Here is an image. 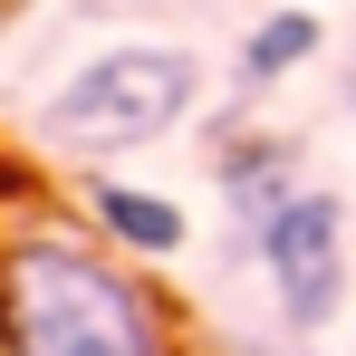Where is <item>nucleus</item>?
<instances>
[{
	"label": "nucleus",
	"mask_w": 356,
	"mask_h": 356,
	"mask_svg": "<svg viewBox=\"0 0 356 356\" xmlns=\"http://www.w3.org/2000/svg\"><path fill=\"white\" fill-rule=\"evenodd\" d=\"M250 356H260V347H250Z\"/></svg>",
	"instance_id": "8"
},
{
	"label": "nucleus",
	"mask_w": 356,
	"mask_h": 356,
	"mask_svg": "<svg viewBox=\"0 0 356 356\" xmlns=\"http://www.w3.org/2000/svg\"><path fill=\"white\" fill-rule=\"evenodd\" d=\"M77 222L97 241H116L125 260H145V270H164V260L193 250V212L174 193H154V183H125V174H87L77 183Z\"/></svg>",
	"instance_id": "4"
},
{
	"label": "nucleus",
	"mask_w": 356,
	"mask_h": 356,
	"mask_svg": "<svg viewBox=\"0 0 356 356\" xmlns=\"http://www.w3.org/2000/svg\"><path fill=\"white\" fill-rule=\"evenodd\" d=\"M193 106H202V58L183 39H106L39 97V145L67 164H116L193 125Z\"/></svg>",
	"instance_id": "2"
},
{
	"label": "nucleus",
	"mask_w": 356,
	"mask_h": 356,
	"mask_svg": "<svg viewBox=\"0 0 356 356\" xmlns=\"http://www.w3.org/2000/svg\"><path fill=\"white\" fill-rule=\"evenodd\" d=\"M347 106H356V67H347Z\"/></svg>",
	"instance_id": "7"
},
{
	"label": "nucleus",
	"mask_w": 356,
	"mask_h": 356,
	"mask_svg": "<svg viewBox=\"0 0 356 356\" xmlns=\"http://www.w3.org/2000/svg\"><path fill=\"white\" fill-rule=\"evenodd\" d=\"M212 174H222V202H232L241 241H260V222L298 193V145L280 135V125L222 116V135H212Z\"/></svg>",
	"instance_id": "5"
},
{
	"label": "nucleus",
	"mask_w": 356,
	"mask_h": 356,
	"mask_svg": "<svg viewBox=\"0 0 356 356\" xmlns=\"http://www.w3.org/2000/svg\"><path fill=\"white\" fill-rule=\"evenodd\" d=\"M0 356H183L145 260L58 212L0 222Z\"/></svg>",
	"instance_id": "1"
},
{
	"label": "nucleus",
	"mask_w": 356,
	"mask_h": 356,
	"mask_svg": "<svg viewBox=\"0 0 356 356\" xmlns=\"http://www.w3.org/2000/svg\"><path fill=\"white\" fill-rule=\"evenodd\" d=\"M250 260L270 270V298H280V327L289 337L337 327V308H347V202L327 183H298L289 202L260 222Z\"/></svg>",
	"instance_id": "3"
},
{
	"label": "nucleus",
	"mask_w": 356,
	"mask_h": 356,
	"mask_svg": "<svg viewBox=\"0 0 356 356\" xmlns=\"http://www.w3.org/2000/svg\"><path fill=\"white\" fill-rule=\"evenodd\" d=\"M318 49H327V19H318L308 0H289V10H270V19H250V29H241L232 87H241V97H270V87H280V77H298Z\"/></svg>",
	"instance_id": "6"
}]
</instances>
